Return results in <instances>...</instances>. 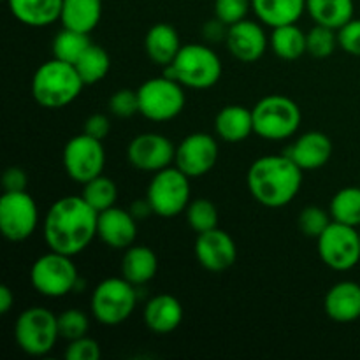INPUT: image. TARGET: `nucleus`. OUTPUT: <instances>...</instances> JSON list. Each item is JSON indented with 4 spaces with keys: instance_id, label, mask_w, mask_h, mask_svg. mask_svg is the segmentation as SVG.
Returning a JSON list of instances; mask_svg holds the SVG:
<instances>
[{
    "instance_id": "f257e3e1",
    "label": "nucleus",
    "mask_w": 360,
    "mask_h": 360,
    "mask_svg": "<svg viewBox=\"0 0 360 360\" xmlns=\"http://www.w3.org/2000/svg\"><path fill=\"white\" fill-rule=\"evenodd\" d=\"M97 225L98 213L83 197H62L46 213V245L53 252L76 257L97 238Z\"/></svg>"
},
{
    "instance_id": "f03ea898",
    "label": "nucleus",
    "mask_w": 360,
    "mask_h": 360,
    "mask_svg": "<svg viewBox=\"0 0 360 360\" xmlns=\"http://www.w3.org/2000/svg\"><path fill=\"white\" fill-rule=\"evenodd\" d=\"M302 169L285 155H266L250 165L246 185L253 199L269 210L290 204L302 185Z\"/></svg>"
},
{
    "instance_id": "7ed1b4c3",
    "label": "nucleus",
    "mask_w": 360,
    "mask_h": 360,
    "mask_svg": "<svg viewBox=\"0 0 360 360\" xmlns=\"http://www.w3.org/2000/svg\"><path fill=\"white\" fill-rule=\"evenodd\" d=\"M84 83L72 63L51 58L32 77V95L41 108L62 109L79 97Z\"/></svg>"
},
{
    "instance_id": "20e7f679",
    "label": "nucleus",
    "mask_w": 360,
    "mask_h": 360,
    "mask_svg": "<svg viewBox=\"0 0 360 360\" xmlns=\"http://www.w3.org/2000/svg\"><path fill=\"white\" fill-rule=\"evenodd\" d=\"M164 69L165 76L192 90H207L214 86L224 72L217 53L210 46L197 42L183 44L171 65Z\"/></svg>"
},
{
    "instance_id": "39448f33",
    "label": "nucleus",
    "mask_w": 360,
    "mask_h": 360,
    "mask_svg": "<svg viewBox=\"0 0 360 360\" xmlns=\"http://www.w3.org/2000/svg\"><path fill=\"white\" fill-rule=\"evenodd\" d=\"M253 134L266 141H283L294 136L302 122L297 102L287 95H266L252 109Z\"/></svg>"
},
{
    "instance_id": "423d86ee",
    "label": "nucleus",
    "mask_w": 360,
    "mask_h": 360,
    "mask_svg": "<svg viewBox=\"0 0 360 360\" xmlns=\"http://www.w3.org/2000/svg\"><path fill=\"white\" fill-rule=\"evenodd\" d=\"M30 283L35 292L44 297H65L70 292H77L81 283L79 273L72 257L53 252L39 257L30 269Z\"/></svg>"
},
{
    "instance_id": "0eeeda50",
    "label": "nucleus",
    "mask_w": 360,
    "mask_h": 360,
    "mask_svg": "<svg viewBox=\"0 0 360 360\" xmlns=\"http://www.w3.org/2000/svg\"><path fill=\"white\" fill-rule=\"evenodd\" d=\"M137 304L136 285L125 278H105L91 292V315L108 327L127 322Z\"/></svg>"
},
{
    "instance_id": "6e6552de",
    "label": "nucleus",
    "mask_w": 360,
    "mask_h": 360,
    "mask_svg": "<svg viewBox=\"0 0 360 360\" xmlns=\"http://www.w3.org/2000/svg\"><path fill=\"white\" fill-rule=\"evenodd\" d=\"M14 340L21 352L32 357L49 354L60 340L58 316L41 306L25 309L14 323Z\"/></svg>"
},
{
    "instance_id": "1a4fd4ad",
    "label": "nucleus",
    "mask_w": 360,
    "mask_h": 360,
    "mask_svg": "<svg viewBox=\"0 0 360 360\" xmlns=\"http://www.w3.org/2000/svg\"><path fill=\"white\" fill-rule=\"evenodd\" d=\"M139 112L151 122H171L181 115L186 104L185 86L164 74L151 77L137 88Z\"/></svg>"
},
{
    "instance_id": "9d476101",
    "label": "nucleus",
    "mask_w": 360,
    "mask_h": 360,
    "mask_svg": "<svg viewBox=\"0 0 360 360\" xmlns=\"http://www.w3.org/2000/svg\"><path fill=\"white\" fill-rule=\"evenodd\" d=\"M146 199L158 217H178L190 204V178L176 165H169L155 172L148 185Z\"/></svg>"
},
{
    "instance_id": "9b49d317",
    "label": "nucleus",
    "mask_w": 360,
    "mask_h": 360,
    "mask_svg": "<svg viewBox=\"0 0 360 360\" xmlns=\"http://www.w3.org/2000/svg\"><path fill=\"white\" fill-rule=\"evenodd\" d=\"M319 257L329 269L347 273L360 262V234L357 227L330 221L316 239Z\"/></svg>"
},
{
    "instance_id": "f8f14e48",
    "label": "nucleus",
    "mask_w": 360,
    "mask_h": 360,
    "mask_svg": "<svg viewBox=\"0 0 360 360\" xmlns=\"http://www.w3.org/2000/svg\"><path fill=\"white\" fill-rule=\"evenodd\" d=\"M63 169L72 181L84 185L90 179L97 178L104 172L105 151L102 141L79 134L67 141L62 155Z\"/></svg>"
},
{
    "instance_id": "ddd939ff",
    "label": "nucleus",
    "mask_w": 360,
    "mask_h": 360,
    "mask_svg": "<svg viewBox=\"0 0 360 360\" xmlns=\"http://www.w3.org/2000/svg\"><path fill=\"white\" fill-rule=\"evenodd\" d=\"M37 225V204L28 192H4L0 197V232L7 241H27Z\"/></svg>"
},
{
    "instance_id": "4468645a",
    "label": "nucleus",
    "mask_w": 360,
    "mask_h": 360,
    "mask_svg": "<svg viewBox=\"0 0 360 360\" xmlns=\"http://www.w3.org/2000/svg\"><path fill=\"white\" fill-rule=\"evenodd\" d=\"M218 160V143L206 132H193L176 146L174 165L190 179L200 178L214 167Z\"/></svg>"
},
{
    "instance_id": "2eb2a0df",
    "label": "nucleus",
    "mask_w": 360,
    "mask_h": 360,
    "mask_svg": "<svg viewBox=\"0 0 360 360\" xmlns=\"http://www.w3.org/2000/svg\"><path fill=\"white\" fill-rule=\"evenodd\" d=\"M127 157L137 171L158 172L174 164L176 146L162 134H139L130 141Z\"/></svg>"
},
{
    "instance_id": "dca6fc26",
    "label": "nucleus",
    "mask_w": 360,
    "mask_h": 360,
    "mask_svg": "<svg viewBox=\"0 0 360 360\" xmlns=\"http://www.w3.org/2000/svg\"><path fill=\"white\" fill-rule=\"evenodd\" d=\"M197 260L204 269L211 273H221L234 266L238 259V246L231 234L221 229H211L207 232L197 234L193 246Z\"/></svg>"
},
{
    "instance_id": "f3484780",
    "label": "nucleus",
    "mask_w": 360,
    "mask_h": 360,
    "mask_svg": "<svg viewBox=\"0 0 360 360\" xmlns=\"http://www.w3.org/2000/svg\"><path fill=\"white\" fill-rule=\"evenodd\" d=\"M225 44L236 60L252 63L262 58L269 39L262 25L252 20H243L229 27Z\"/></svg>"
},
{
    "instance_id": "a211bd4d",
    "label": "nucleus",
    "mask_w": 360,
    "mask_h": 360,
    "mask_svg": "<svg viewBox=\"0 0 360 360\" xmlns=\"http://www.w3.org/2000/svg\"><path fill=\"white\" fill-rule=\"evenodd\" d=\"M97 236L109 248L127 250L136 241L137 220L130 211L112 206L98 213Z\"/></svg>"
},
{
    "instance_id": "6ab92c4d",
    "label": "nucleus",
    "mask_w": 360,
    "mask_h": 360,
    "mask_svg": "<svg viewBox=\"0 0 360 360\" xmlns=\"http://www.w3.org/2000/svg\"><path fill=\"white\" fill-rule=\"evenodd\" d=\"M287 155L302 171H316V169H322L333 157V141L327 134L311 130V132L302 134L288 148Z\"/></svg>"
},
{
    "instance_id": "aec40b11",
    "label": "nucleus",
    "mask_w": 360,
    "mask_h": 360,
    "mask_svg": "<svg viewBox=\"0 0 360 360\" xmlns=\"http://www.w3.org/2000/svg\"><path fill=\"white\" fill-rule=\"evenodd\" d=\"M327 316L338 323H352L360 319V285L340 281L333 285L323 299Z\"/></svg>"
},
{
    "instance_id": "412c9836",
    "label": "nucleus",
    "mask_w": 360,
    "mask_h": 360,
    "mask_svg": "<svg viewBox=\"0 0 360 360\" xmlns=\"http://www.w3.org/2000/svg\"><path fill=\"white\" fill-rule=\"evenodd\" d=\"M183 306L174 295L160 294L150 299L144 308V323L155 334H171L181 326Z\"/></svg>"
},
{
    "instance_id": "4be33fe9",
    "label": "nucleus",
    "mask_w": 360,
    "mask_h": 360,
    "mask_svg": "<svg viewBox=\"0 0 360 360\" xmlns=\"http://www.w3.org/2000/svg\"><path fill=\"white\" fill-rule=\"evenodd\" d=\"M214 132L225 143H241L253 134V112L245 105H225L214 118Z\"/></svg>"
},
{
    "instance_id": "5701e85b",
    "label": "nucleus",
    "mask_w": 360,
    "mask_h": 360,
    "mask_svg": "<svg viewBox=\"0 0 360 360\" xmlns=\"http://www.w3.org/2000/svg\"><path fill=\"white\" fill-rule=\"evenodd\" d=\"M11 14L27 27H49L60 20L63 0H6Z\"/></svg>"
},
{
    "instance_id": "b1692460",
    "label": "nucleus",
    "mask_w": 360,
    "mask_h": 360,
    "mask_svg": "<svg viewBox=\"0 0 360 360\" xmlns=\"http://www.w3.org/2000/svg\"><path fill=\"white\" fill-rule=\"evenodd\" d=\"M144 49L148 58L162 67L171 65L181 49V41L176 28L169 23H157L148 30L144 37Z\"/></svg>"
},
{
    "instance_id": "393cba45",
    "label": "nucleus",
    "mask_w": 360,
    "mask_h": 360,
    "mask_svg": "<svg viewBox=\"0 0 360 360\" xmlns=\"http://www.w3.org/2000/svg\"><path fill=\"white\" fill-rule=\"evenodd\" d=\"M257 20L271 28L297 23L306 11V0H252Z\"/></svg>"
},
{
    "instance_id": "a878e982",
    "label": "nucleus",
    "mask_w": 360,
    "mask_h": 360,
    "mask_svg": "<svg viewBox=\"0 0 360 360\" xmlns=\"http://www.w3.org/2000/svg\"><path fill=\"white\" fill-rule=\"evenodd\" d=\"M102 18V0H63L60 21L63 28L90 34Z\"/></svg>"
},
{
    "instance_id": "bb28decb",
    "label": "nucleus",
    "mask_w": 360,
    "mask_h": 360,
    "mask_svg": "<svg viewBox=\"0 0 360 360\" xmlns=\"http://www.w3.org/2000/svg\"><path fill=\"white\" fill-rule=\"evenodd\" d=\"M158 259L148 246H130L122 259V276L132 285H146L157 276Z\"/></svg>"
},
{
    "instance_id": "cd10ccee",
    "label": "nucleus",
    "mask_w": 360,
    "mask_h": 360,
    "mask_svg": "<svg viewBox=\"0 0 360 360\" xmlns=\"http://www.w3.org/2000/svg\"><path fill=\"white\" fill-rule=\"evenodd\" d=\"M306 11L315 25L340 30L343 25L354 20V0H306Z\"/></svg>"
},
{
    "instance_id": "c85d7f7f",
    "label": "nucleus",
    "mask_w": 360,
    "mask_h": 360,
    "mask_svg": "<svg viewBox=\"0 0 360 360\" xmlns=\"http://www.w3.org/2000/svg\"><path fill=\"white\" fill-rule=\"evenodd\" d=\"M269 44L274 55L281 60H297L308 53L306 34L295 23L273 28Z\"/></svg>"
},
{
    "instance_id": "c756f323",
    "label": "nucleus",
    "mask_w": 360,
    "mask_h": 360,
    "mask_svg": "<svg viewBox=\"0 0 360 360\" xmlns=\"http://www.w3.org/2000/svg\"><path fill=\"white\" fill-rule=\"evenodd\" d=\"M77 74L83 79L84 86L97 84L104 79L111 70V58L102 46L91 42L90 48L81 55V58L74 63Z\"/></svg>"
},
{
    "instance_id": "7c9ffc66",
    "label": "nucleus",
    "mask_w": 360,
    "mask_h": 360,
    "mask_svg": "<svg viewBox=\"0 0 360 360\" xmlns=\"http://www.w3.org/2000/svg\"><path fill=\"white\" fill-rule=\"evenodd\" d=\"M90 34H83V32L70 30V28H62L53 39L51 51L53 58L62 60L67 63H76L81 58L84 51L90 48L91 41L88 37Z\"/></svg>"
},
{
    "instance_id": "2f4dec72",
    "label": "nucleus",
    "mask_w": 360,
    "mask_h": 360,
    "mask_svg": "<svg viewBox=\"0 0 360 360\" xmlns=\"http://www.w3.org/2000/svg\"><path fill=\"white\" fill-rule=\"evenodd\" d=\"M329 213L334 221L360 227V188L347 186L341 188L330 200Z\"/></svg>"
},
{
    "instance_id": "473e14b6",
    "label": "nucleus",
    "mask_w": 360,
    "mask_h": 360,
    "mask_svg": "<svg viewBox=\"0 0 360 360\" xmlns=\"http://www.w3.org/2000/svg\"><path fill=\"white\" fill-rule=\"evenodd\" d=\"M81 197L97 213H102V211L109 210V207H112L116 204V200H118V188H116V183L111 178L101 174L84 183Z\"/></svg>"
},
{
    "instance_id": "72a5a7b5",
    "label": "nucleus",
    "mask_w": 360,
    "mask_h": 360,
    "mask_svg": "<svg viewBox=\"0 0 360 360\" xmlns=\"http://www.w3.org/2000/svg\"><path fill=\"white\" fill-rule=\"evenodd\" d=\"M186 221L190 229L197 234L207 232L211 229L218 227V210L211 200L207 199H195L190 200L188 207L185 210Z\"/></svg>"
},
{
    "instance_id": "f704fd0d",
    "label": "nucleus",
    "mask_w": 360,
    "mask_h": 360,
    "mask_svg": "<svg viewBox=\"0 0 360 360\" xmlns=\"http://www.w3.org/2000/svg\"><path fill=\"white\" fill-rule=\"evenodd\" d=\"M336 46H340V42H338V30L334 28L315 25L306 34V48L309 55L315 58H327L333 55Z\"/></svg>"
},
{
    "instance_id": "c9c22d12",
    "label": "nucleus",
    "mask_w": 360,
    "mask_h": 360,
    "mask_svg": "<svg viewBox=\"0 0 360 360\" xmlns=\"http://www.w3.org/2000/svg\"><path fill=\"white\" fill-rule=\"evenodd\" d=\"M330 221H333L330 213H327V211H323L322 207L319 206H306L304 210L299 213L297 218L299 231H301L306 238L313 239H319L320 234L329 227Z\"/></svg>"
},
{
    "instance_id": "e433bc0d",
    "label": "nucleus",
    "mask_w": 360,
    "mask_h": 360,
    "mask_svg": "<svg viewBox=\"0 0 360 360\" xmlns=\"http://www.w3.org/2000/svg\"><path fill=\"white\" fill-rule=\"evenodd\" d=\"M88 329H90V320H88L86 313H83L81 309H65L58 315V333L62 340H79V338L86 336Z\"/></svg>"
},
{
    "instance_id": "4c0bfd02",
    "label": "nucleus",
    "mask_w": 360,
    "mask_h": 360,
    "mask_svg": "<svg viewBox=\"0 0 360 360\" xmlns=\"http://www.w3.org/2000/svg\"><path fill=\"white\" fill-rule=\"evenodd\" d=\"M108 108L116 118H132L134 115L139 112V97H137V90H130V88H122V90L115 91L108 102Z\"/></svg>"
},
{
    "instance_id": "58836bf2",
    "label": "nucleus",
    "mask_w": 360,
    "mask_h": 360,
    "mask_svg": "<svg viewBox=\"0 0 360 360\" xmlns=\"http://www.w3.org/2000/svg\"><path fill=\"white\" fill-rule=\"evenodd\" d=\"M252 9V0H214V18L224 21L227 27L246 20Z\"/></svg>"
},
{
    "instance_id": "ea45409f",
    "label": "nucleus",
    "mask_w": 360,
    "mask_h": 360,
    "mask_svg": "<svg viewBox=\"0 0 360 360\" xmlns=\"http://www.w3.org/2000/svg\"><path fill=\"white\" fill-rule=\"evenodd\" d=\"M65 359L67 360H98L101 359V345L88 336L69 341V345H67L65 348Z\"/></svg>"
},
{
    "instance_id": "a19ab883",
    "label": "nucleus",
    "mask_w": 360,
    "mask_h": 360,
    "mask_svg": "<svg viewBox=\"0 0 360 360\" xmlns=\"http://www.w3.org/2000/svg\"><path fill=\"white\" fill-rule=\"evenodd\" d=\"M338 42L345 53L352 56H360V20L354 18L338 30Z\"/></svg>"
},
{
    "instance_id": "79ce46f5",
    "label": "nucleus",
    "mask_w": 360,
    "mask_h": 360,
    "mask_svg": "<svg viewBox=\"0 0 360 360\" xmlns=\"http://www.w3.org/2000/svg\"><path fill=\"white\" fill-rule=\"evenodd\" d=\"M83 132L95 137V139L104 141L109 136V132H111V120L105 115H102V112H95V115L86 118L83 125Z\"/></svg>"
},
{
    "instance_id": "37998d69",
    "label": "nucleus",
    "mask_w": 360,
    "mask_h": 360,
    "mask_svg": "<svg viewBox=\"0 0 360 360\" xmlns=\"http://www.w3.org/2000/svg\"><path fill=\"white\" fill-rule=\"evenodd\" d=\"M2 186L4 192H27V172L20 167H9L2 176Z\"/></svg>"
},
{
    "instance_id": "c03bdc74",
    "label": "nucleus",
    "mask_w": 360,
    "mask_h": 360,
    "mask_svg": "<svg viewBox=\"0 0 360 360\" xmlns=\"http://www.w3.org/2000/svg\"><path fill=\"white\" fill-rule=\"evenodd\" d=\"M227 32H229V27L224 23V21L218 20V18L206 21V25H204L202 28L204 39H206L207 42H213V44H217V42H224L225 39H227Z\"/></svg>"
},
{
    "instance_id": "a18cd8bd",
    "label": "nucleus",
    "mask_w": 360,
    "mask_h": 360,
    "mask_svg": "<svg viewBox=\"0 0 360 360\" xmlns=\"http://www.w3.org/2000/svg\"><path fill=\"white\" fill-rule=\"evenodd\" d=\"M130 213H132V217L136 218L137 221H143L146 220L150 214H155L153 213V207H151L150 200L148 199H139V200H134L132 206H130Z\"/></svg>"
},
{
    "instance_id": "49530a36",
    "label": "nucleus",
    "mask_w": 360,
    "mask_h": 360,
    "mask_svg": "<svg viewBox=\"0 0 360 360\" xmlns=\"http://www.w3.org/2000/svg\"><path fill=\"white\" fill-rule=\"evenodd\" d=\"M14 306V294L7 285L0 287V313L7 315Z\"/></svg>"
},
{
    "instance_id": "de8ad7c7",
    "label": "nucleus",
    "mask_w": 360,
    "mask_h": 360,
    "mask_svg": "<svg viewBox=\"0 0 360 360\" xmlns=\"http://www.w3.org/2000/svg\"><path fill=\"white\" fill-rule=\"evenodd\" d=\"M359 234H360V231H359Z\"/></svg>"
}]
</instances>
